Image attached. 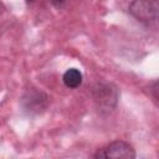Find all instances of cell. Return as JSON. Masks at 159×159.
<instances>
[{"label":"cell","mask_w":159,"mask_h":159,"mask_svg":"<svg viewBox=\"0 0 159 159\" xmlns=\"http://www.w3.org/2000/svg\"><path fill=\"white\" fill-rule=\"evenodd\" d=\"M129 12L140 22L150 25L158 19L157 0H134L129 5Z\"/></svg>","instance_id":"1"},{"label":"cell","mask_w":159,"mask_h":159,"mask_svg":"<svg viewBox=\"0 0 159 159\" xmlns=\"http://www.w3.org/2000/svg\"><path fill=\"white\" fill-rule=\"evenodd\" d=\"M94 158H127L133 159L135 158V152L133 147L125 142L117 140L111 143L109 145L102 148L98 150L94 155Z\"/></svg>","instance_id":"2"},{"label":"cell","mask_w":159,"mask_h":159,"mask_svg":"<svg viewBox=\"0 0 159 159\" xmlns=\"http://www.w3.org/2000/svg\"><path fill=\"white\" fill-rule=\"evenodd\" d=\"M96 94V99L99 102V104L109 107L111 104H116L117 101V91L116 88H111V86L106 84V86H99L98 88H96L94 91Z\"/></svg>","instance_id":"3"},{"label":"cell","mask_w":159,"mask_h":159,"mask_svg":"<svg viewBox=\"0 0 159 159\" xmlns=\"http://www.w3.org/2000/svg\"><path fill=\"white\" fill-rule=\"evenodd\" d=\"M63 83L68 88H77L82 83V73L77 68H68L63 73Z\"/></svg>","instance_id":"4"},{"label":"cell","mask_w":159,"mask_h":159,"mask_svg":"<svg viewBox=\"0 0 159 159\" xmlns=\"http://www.w3.org/2000/svg\"><path fill=\"white\" fill-rule=\"evenodd\" d=\"M65 1H66V0H51V2H52L55 6H60V5H62Z\"/></svg>","instance_id":"5"},{"label":"cell","mask_w":159,"mask_h":159,"mask_svg":"<svg viewBox=\"0 0 159 159\" xmlns=\"http://www.w3.org/2000/svg\"><path fill=\"white\" fill-rule=\"evenodd\" d=\"M26 1H27V2H31V1H34V0H26Z\"/></svg>","instance_id":"6"}]
</instances>
